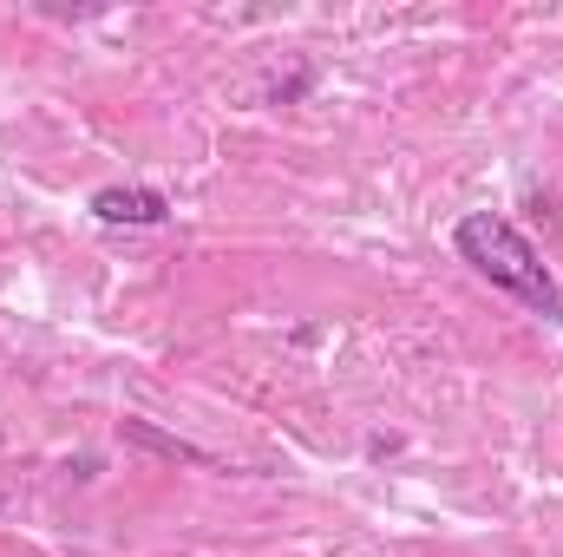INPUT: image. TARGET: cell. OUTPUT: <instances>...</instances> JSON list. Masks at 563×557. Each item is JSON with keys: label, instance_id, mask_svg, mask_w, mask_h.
I'll use <instances>...</instances> for the list:
<instances>
[{"label": "cell", "instance_id": "1", "mask_svg": "<svg viewBox=\"0 0 563 557\" xmlns=\"http://www.w3.org/2000/svg\"><path fill=\"white\" fill-rule=\"evenodd\" d=\"M452 250H459V263H472L492 288L518 295L531 315L563 321V288H558V276H551V263H544L538 243H531L518 223H505L498 210H465L459 230H452Z\"/></svg>", "mask_w": 563, "mask_h": 557}, {"label": "cell", "instance_id": "2", "mask_svg": "<svg viewBox=\"0 0 563 557\" xmlns=\"http://www.w3.org/2000/svg\"><path fill=\"white\" fill-rule=\"evenodd\" d=\"M92 217L112 230H157V223H170V197L157 184H106V190H92Z\"/></svg>", "mask_w": 563, "mask_h": 557}, {"label": "cell", "instance_id": "3", "mask_svg": "<svg viewBox=\"0 0 563 557\" xmlns=\"http://www.w3.org/2000/svg\"><path fill=\"white\" fill-rule=\"evenodd\" d=\"M119 433H125V446H144V452H157V459H177V466H217L203 446H190V439H177V433H164V426H151V419H125Z\"/></svg>", "mask_w": 563, "mask_h": 557}, {"label": "cell", "instance_id": "4", "mask_svg": "<svg viewBox=\"0 0 563 557\" xmlns=\"http://www.w3.org/2000/svg\"><path fill=\"white\" fill-rule=\"evenodd\" d=\"M0 505H7V499H0Z\"/></svg>", "mask_w": 563, "mask_h": 557}]
</instances>
